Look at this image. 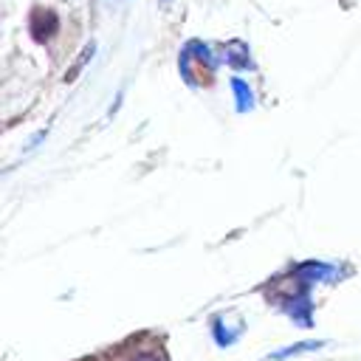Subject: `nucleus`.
<instances>
[{"label":"nucleus","mask_w":361,"mask_h":361,"mask_svg":"<svg viewBox=\"0 0 361 361\" xmlns=\"http://www.w3.org/2000/svg\"><path fill=\"white\" fill-rule=\"evenodd\" d=\"M56 25H59V20L51 11H34V17H31V34L37 39L51 37V31H56Z\"/></svg>","instance_id":"obj_1"},{"label":"nucleus","mask_w":361,"mask_h":361,"mask_svg":"<svg viewBox=\"0 0 361 361\" xmlns=\"http://www.w3.org/2000/svg\"><path fill=\"white\" fill-rule=\"evenodd\" d=\"M327 341H299V344H290V347H285V350H279V353H274L271 358L274 361H282V358H288V355H299V353H310V350H319V347H324Z\"/></svg>","instance_id":"obj_2"},{"label":"nucleus","mask_w":361,"mask_h":361,"mask_svg":"<svg viewBox=\"0 0 361 361\" xmlns=\"http://www.w3.org/2000/svg\"><path fill=\"white\" fill-rule=\"evenodd\" d=\"M231 85H234V90H237V96H240V107H245V102H248V104H251V93H248V90H245V85H243V82H240V79H234V82H231Z\"/></svg>","instance_id":"obj_3"},{"label":"nucleus","mask_w":361,"mask_h":361,"mask_svg":"<svg viewBox=\"0 0 361 361\" xmlns=\"http://www.w3.org/2000/svg\"><path fill=\"white\" fill-rule=\"evenodd\" d=\"M135 361H158L155 355H141V358H135Z\"/></svg>","instance_id":"obj_4"},{"label":"nucleus","mask_w":361,"mask_h":361,"mask_svg":"<svg viewBox=\"0 0 361 361\" xmlns=\"http://www.w3.org/2000/svg\"><path fill=\"white\" fill-rule=\"evenodd\" d=\"M161 3H166V0H161Z\"/></svg>","instance_id":"obj_5"}]
</instances>
